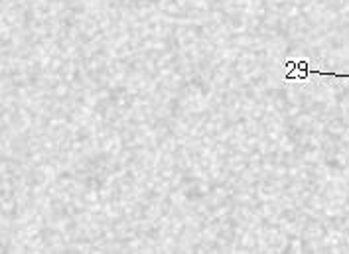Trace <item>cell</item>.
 I'll return each instance as SVG.
<instances>
[{"instance_id":"cell-1","label":"cell","mask_w":349,"mask_h":254,"mask_svg":"<svg viewBox=\"0 0 349 254\" xmlns=\"http://www.w3.org/2000/svg\"><path fill=\"white\" fill-rule=\"evenodd\" d=\"M282 65H284V81H306L312 75L349 79L347 73H333V71L314 69V67H310V61H306V59H284Z\"/></svg>"}]
</instances>
